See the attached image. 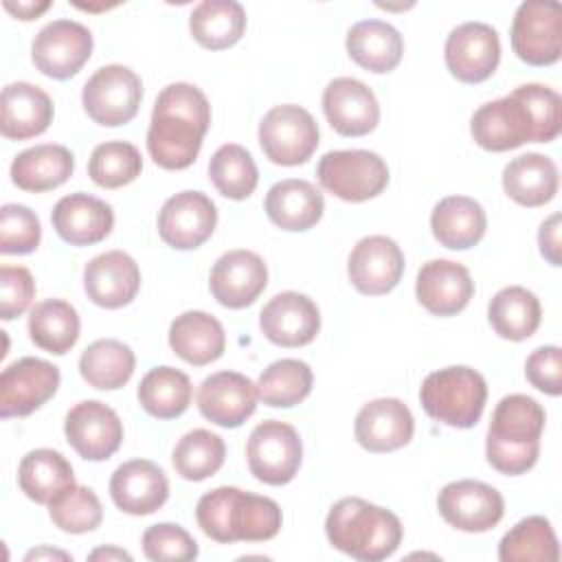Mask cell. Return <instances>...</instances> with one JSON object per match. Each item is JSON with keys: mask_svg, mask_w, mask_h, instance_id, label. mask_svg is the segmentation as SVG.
Segmentation results:
<instances>
[{"mask_svg": "<svg viewBox=\"0 0 562 562\" xmlns=\"http://www.w3.org/2000/svg\"><path fill=\"white\" fill-rule=\"evenodd\" d=\"M59 386V369L42 358H20L0 373V417H26Z\"/></svg>", "mask_w": 562, "mask_h": 562, "instance_id": "4fadbf2b", "label": "cell"}, {"mask_svg": "<svg viewBox=\"0 0 562 562\" xmlns=\"http://www.w3.org/2000/svg\"><path fill=\"white\" fill-rule=\"evenodd\" d=\"M79 314L61 299H46L37 303L29 314V336L31 340L55 356L68 353L79 338Z\"/></svg>", "mask_w": 562, "mask_h": 562, "instance_id": "74e56055", "label": "cell"}, {"mask_svg": "<svg viewBox=\"0 0 562 562\" xmlns=\"http://www.w3.org/2000/svg\"><path fill=\"white\" fill-rule=\"evenodd\" d=\"M544 408L529 395H505L494 413L485 439L487 463L501 474L518 476L531 470L540 454Z\"/></svg>", "mask_w": 562, "mask_h": 562, "instance_id": "277c9868", "label": "cell"}, {"mask_svg": "<svg viewBox=\"0 0 562 562\" xmlns=\"http://www.w3.org/2000/svg\"><path fill=\"white\" fill-rule=\"evenodd\" d=\"M525 375L538 391L547 395L562 393V351L555 345L538 347L525 362Z\"/></svg>", "mask_w": 562, "mask_h": 562, "instance_id": "816d5d0a", "label": "cell"}, {"mask_svg": "<svg viewBox=\"0 0 562 562\" xmlns=\"http://www.w3.org/2000/svg\"><path fill=\"white\" fill-rule=\"evenodd\" d=\"M75 169V156L64 145L42 143L20 151L11 162V182L31 193L61 187Z\"/></svg>", "mask_w": 562, "mask_h": 562, "instance_id": "4dcf8cb0", "label": "cell"}, {"mask_svg": "<svg viewBox=\"0 0 562 562\" xmlns=\"http://www.w3.org/2000/svg\"><path fill=\"white\" fill-rule=\"evenodd\" d=\"M512 48L529 66H551L562 55V7L527 0L512 22Z\"/></svg>", "mask_w": 562, "mask_h": 562, "instance_id": "30bf717a", "label": "cell"}, {"mask_svg": "<svg viewBox=\"0 0 562 562\" xmlns=\"http://www.w3.org/2000/svg\"><path fill=\"white\" fill-rule=\"evenodd\" d=\"M209 178L224 198L246 200L255 191L259 173L250 151L241 145L228 143L211 156Z\"/></svg>", "mask_w": 562, "mask_h": 562, "instance_id": "ee69618b", "label": "cell"}, {"mask_svg": "<svg viewBox=\"0 0 562 562\" xmlns=\"http://www.w3.org/2000/svg\"><path fill=\"white\" fill-rule=\"evenodd\" d=\"M40 560V558H61V560H68L70 555L68 553H64V551H55V549H46V547H42V549H33V551H29L26 553V558L24 560Z\"/></svg>", "mask_w": 562, "mask_h": 562, "instance_id": "9f6ffc18", "label": "cell"}, {"mask_svg": "<svg viewBox=\"0 0 562 562\" xmlns=\"http://www.w3.org/2000/svg\"><path fill=\"white\" fill-rule=\"evenodd\" d=\"M143 553L156 562H189L198 558V542L180 525L158 522L145 529Z\"/></svg>", "mask_w": 562, "mask_h": 562, "instance_id": "681fc988", "label": "cell"}, {"mask_svg": "<svg viewBox=\"0 0 562 562\" xmlns=\"http://www.w3.org/2000/svg\"><path fill=\"white\" fill-rule=\"evenodd\" d=\"M42 226L37 215L24 204H4L0 209V252L29 255L40 246Z\"/></svg>", "mask_w": 562, "mask_h": 562, "instance_id": "7dc6e473", "label": "cell"}, {"mask_svg": "<svg viewBox=\"0 0 562 562\" xmlns=\"http://www.w3.org/2000/svg\"><path fill=\"white\" fill-rule=\"evenodd\" d=\"M487 228L483 206L468 195H448L439 200L430 213V231L435 239L450 250H468L476 246Z\"/></svg>", "mask_w": 562, "mask_h": 562, "instance_id": "f546056e", "label": "cell"}, {"mask_svg": "<svg viewBox=\"0 0 562 562\" xmlns=\"http://www.w3.org/2000/svg\"><path fill=\"white\" fill-rule=\"evenodd\" d=\"M143 171L140 151L127 140H108L94 147L88 160V176L103 189H119L134 182Z\"/></svg>", "mask_w": 562, "mask_h": 562, "instance_id": "f6af8a7d", "label": "cell"}, {"mask_svg": "<svg viewBox=\"0 0 562 562\" xmlns=\"http://www.w3.org/2000/svg\"><path fill=\"white\" fill-rule=\"evenodd\" d=\"M92 55V33L75 20L48 22L31 44L35 68L50 79H70Z\"/></svg>", "mask_w": 562, "mask_h": 562, "instance_id": "8fae6325", "label": "cell"}, {"mask_svg": "<svg viewBox=\"0 0 562 562\" xmlns=\"http://www.w3.org/2000/svg\"><path fill=\"white\" fill-rule=\"evenodd\" d=\"M263 336L279 347H303L312 342L321 329V312L316 303L301 292L274 294L259 314Z\"/></svg>", "mask_w": 562, "mask_h": 562, "instance_id": "44dd1931", "label": "cell"}, {"mask_svg": "<svg viewBox=\"0 0 562 562\" xmlns=\"http://www.w3.org/2000/svg\"><path fill=\"white\" fill-rule=\"evenodd\" d=\"M90 560H132V555L123 549H116V547H101V549H94L90 553Z\"/></svg>", "mask_w": 562, "mask_h": 562, "instance_id": "11a10c76", "label": "cell"}, {"mask_svg": "<svg viewBox=\"0 0 562 562\" xmlns=\"http://www.w3.org/2000/svg\"><path fill=\"white\" fill-rule=\"evenodd\" d=\"M189 31L209 50L228 48L246 31V11L235 0H204L189 15Z\"/></svg>", "mask_w": 562, "mask_h": 562, "instance_id": "8d00e7d4", "label": "cell"}, {"mask_svg": "<svg viewBox=\"0 0 562 562\" xmlns=\"http://www.w3.org/2000/svg\"><path fill=\"white\" fill-rule=\"evenodd\" d=\"M268 285V268L252 250H228L211 268L209 288L215 301L231 310L252 305Z\"/></svg>", "mask_w": 562, "mask_h": 562, "instance_id": "d6986e66", "label": "cell"}, {"mask_svg": "<svg viewBox=\"0 0 562 562\" xmlns=\"http://www.w3.org/2000/svg\"><path fill=\"white\" fill-rule=\"evenodd\" d=\"M169 347L178 358L193 367L215 362L226 347L222 323L200 310L182 312L169 327Z\"/></svg>", "mask_w": 562, "mask_h": 562, "instance_id": "1f68e13d", "label": "cell"}, {"mask_svg": "<svg viewBox=\"0 0 562 562\" xmlns=\"http://www.w3.org/2000/svg\"><path fill=\"white\" fill-rule=\"evenodd\" d=\"M318 125L314 116L294 103L274 105L259 123V145L274 165L294 167L312 158L318 147Z\"/></svg>", "mask_w": 562, "mask_h": 562, "instance_id": "52a82bcc", "label": "cell"}, {"mask_svg": "<svg viewBox=\"0 0 562 562\" xmlns=\"http://www.w3.org/2000/svg\"><path fill=\"white\" fill-rule=\"evenodd\" d=\"M503 189L522 206H542L558 193V167L544 154H520L505 165Z\"/></svg>", "mask_w": 562, "mask_h": 562, "instance_id": "d6a6232c", "label": "cell"}, {"mask_svg": "<svg viewBox=\"0 0 562 562\" xmlns=\"http://www.w3.org/2000/svg\"><path fill=\"white\" fill-rule=\"evenodd\" d=\"M345 46L349 57L371 72H391L404 55L400 31L382 20L356 22L347 33Z\"/></svg>", "mask_w": 562, "mask_h": 562, "instance_id": "836d02e7", "label": "cell"}, {"mask_svg": "<svg viewBox=\"0 0 562 562\" xmlns=\"http://www.w3.org/2000/svg\"><path fill=\"white\" fill-rule=\"evenodd\" d=\"M217 226V209L202 191H180L171 195L158 213V235L176 250L202 246Z\"/></svg>", "mask_w": 562, "mask_h": 562, "instance_id": "2e32d148", "label": "cell"}, {"mask_svg": "<svg viewBox=\"0 0 562 562\" xmlns=\"http://www.w3.org/2000/svg\"><path fill=\"white\" fill-rule=\"evenodd\" d=\"M417 301L435 316H454L474 296V281L468 268L450 259L426 261L415 281Z\"/></svg>", "mask_w": 562, "mask_h": 562, "instance_id": "cb8c5ba5", "label": "cell"}, {"mask_svg": "<svg viewBox=\"0 0 562 562\" xmlns=\"http://www.w3.org/2000/svg\"><path fill=\"white\" fill-rule=\"evenodd\" d=\"M143 99L140 77L123 66H101L83 86L81 103L88 116L103 127H119L130 123Z\"/></svg>", "mask_w": 562, "mask_h": 562, "instance_id": "ba28073f", "label": "cell"}, {"mask_svg": "<svg viewBox=\"0 0 562 562\" xmlns=\"http://www.w3.org/2000/svg\"><path fill=\"white\" fill-rule=\"evenodd\" d=\"M18 483L31 501L50 505L59 494L75 485V474L61 452L35 448L22 457L18 465Z\"/></svg>", "mask_w": 562, "mask_h": 562, "instance_id": "e575fe53", "label": "cell"}, {"mask_svg": "<svg viewBox=\"0 0 562 562\" xmlns=\"http://www.w3.org/2000/svg\"><path fill=\"white\" fill-rule=\"evenodd\" d=\"M347 274L360 294H386L404 274V252L386 235L362 237L349 252Z\"/></svg>", "mask_w": 562, "mask_h": 562, "instance_id": "ac0fdd59", "label": "cell"}, {"mask_svg": "<svg viewBox=\"0 0 562 562\" xmlns=\"http://www.w3.org/2000/svg\"><path fill=\"white\" fill-rule=\"evenodd\" d=\"M470 132L474 143L487 151H507L536 143L531 112L516 92L483 103L472 114Z\"/></svg>", "mask_w": 562, "mask_h": 562, "instance_id": "7c38bea8", "label": "cell"}, {"mask_svg": "<svg viewBox=\"0 0 562 562\" xmlns=\"http://www.w3.org/2000/svg\"><path fill=\"white\" fill-rule=\"evenodd\" d=\"M538 246L542 257L551 263V266H560V213L549 215L538 231Z\"/></svg>", "mask_w": 562, "mask_h": 562, "instance_id": "f5cc1de1", "label": "cell"}, {"mask_svg": "<svg viewBox=\"0 0 562 562\" xmlns=\"http://www.w3.org/2000/svg\"><path fill=\"white\" fill-rule=\"evenodd\" d=\"M50 222L66 244L90 246L110 235L114 226V211L108 202L94 195L70 193L55 204Z\"/></svg>", "mask_w": 562, "mask_h": 562, "instance_id": "4316f807", "label": "cell"}, {"mask_svg": "<svg viewBox=\"0 0 562 562\" xmlns=\"http://www.w3.org/2000/svg\"><path fill=\"white\" fill-rule=\"evenodd\" d=\"M318 182L345 202H364L380 195L389 184V167L369 149L327 151L316 167Z\"/></svg>", "mask_w": 562, "mask_h": 562, "instance_id": "8992f818", "label": "cell"}, {"mask_svg": "<svg viewBox=\"0 0 562 562\" xmlns=\"http://www.w3.org/2000/svg\"><path fill=\"white\" fill-rule=\"evenodd\" d=\"M50 520L66 533H86L101 525L103 507L86 485H72L48 505Z\"/></svg>", "mask_w": 562, "mask_h": 562, "instance_id": "bcb514c9", "label": "cell"}, {"mask_svg": "<svg viewBox=\"0 0 562 562\" xmlns=\"http://www.w3.org/2000/svg\"><path fill=\"white\" fill-rule=\"evenodd\" d=\"M224 439L206 428H195L180 437L171 452V463L182 479L204 481L224 465Z\"/></svg>", "mask_w": 562, "mask_h": 562, "instance_id": "7bdbcfd3", "label": "cell"}, {"mask_svg": "<svg viewBox=\"0 0 562 562\" xmlns=\"http://www.w3.org/2000/svg\"><path fill=\"white\" fill-rule=\"evenodd\" d=\"M325 533L329 544L345 555L360 562H380L397 551L404 527L391 509L347 496L331 505Z\"/></svg>", "mask_w": 562, "mask_h": 562, "instance_id": "3957f363", "label": "cell"}, {"mask_svg": "<svg viewBox=\"0 0 562 562\" xmlns=\"http://www.w3.org/2000/svg\"><path fill=\"white\" fill-rule=\"evenodd\" d=\"M195 520L211 540L226 544L270 540L279 533L283 516L272 498L222 485L198 501Z\"/></svg>", "mask_w": 562, "mask_h": 562, "instance_id": "7a4b0ae2", "label": "cell"}, {"mask_svg": "<svg viewBox=\"0 0 562 562\" xmlns=\"http://www.w3.org/2000/svg\"><path fill=\"white\" fill-rule=\"evenodd\" d=\"M443 57L452 77L463 83H481L498 68V33L485 22H463L446 37Z\"/></svg>", "mask_w": 562, "mask_h": 562, "instance_id": "9a60e30c", "label": "cell"}, {"mask_svg": "<svg viewBox=\"0 0 562 562\" xmlns=\"http://www.w3.org/2000/svg\"><path fill=\"white\" fill-rule=\"evenodd\" d=\"M415 419L411 408L397 397L367 402L353 424L356 441L369 452H393L413 439Z\"/></svg>", "mask_w": 562, "mask_h": 562, "instance_id": "603a6c76", "label": "cell"}, {"mask_svg": "<svg viewBox=\"0 0 562 562\" xmlns=\"http://www.w3.org/2000/svg\"><path fill=\"white\" fill-rule=\"evenodd\" d=\"M53 121L50 97L29 81H15L2 88L0 132L11 140H26L48 130Z\"/></svg>", "mask_w": 562, "mask_h": 562, "instance_id": "83f0119b", "label": "cell"}, {"mask_svg": "<svg viewBox=\"0 0 562 562\" xmlns=\"http://www.w3.org/2000/svg\"><path fill=\"white\" fill-rule=\"evenodd\" d=\"M64 432L75 452L86 461H105L123 443V424L103 402L83 400L66 413Z\"/></svg>", "mask_w": 562, "mask_h": 562, "instance_id": "e0dca14e", "label": "cell"}, {"mask_svg": "<svg viewBox=\"0 0 562 562\" xmlns=\"http://www.w3.org/2000/svg\"><path fill=\"white\" fill-rule=\"evenodd\" d=\"M114 505L130 516H147L169 498V481L154 461L132 459L119 465L110 479Z\"/></svg>", "mask_w": 562, "mask_h": 562, "instance_id": "484cf974", "label": "cell"}, {"mask_svg": "<svg viewBox=\"0 0 562 562\" xmlns=\"http://www.w3.org/2000/svg\"><path fill=\"white\" fill-rule=\"evenodd\" d=\"M312 369L299 358H281L263 369L257 380V395L272 408H290L301 404L312 391Z\"/></svg>", "mask_w": 562, "mask_h": 562, "instance_id": "b9f144b4", "label": "cell"}, {"mask_svg": "<svg viewBox=\"0 0 562 562\" xmlns=\"http://www.w3.org/2000/svg\"><path fill=\"white\" fill-rule=\"evenodd\" d=\"M558 558V538L544 516L518 520L498 542V560L503 562H555Z\"/></svg>", "mask_w": 562, "mask_h": 562, "instance_id": "60d3db41", "label": "cell"}, {"mask_svg": "<svg viewBox=\"0 0 562 562\" xmlns=\"http://www.w3.org/2000/svg\"><path fill=\"white\" fill-rule=\"evenodd\" d=\"M211 125L206 94L193 83H169L156 97L147 130V151L151 160L169 171L187 169L195 162L204 134Z\"/></svg>", "mask_w": 562, "mask_h": 562, "instance_id": "6da1fadb", "label": "cell"}, {"mask_svg": "<svg viewBox=\"0 0 562 562\" xmlns=\"http://www.w3.org/2000/svg\"><path fill=\"white\" fill-rule=\"evenodd\" d=\"M540 318L542 310L538 296L522 285H507L498 290L487 305V321L505 340H527L540 327Z\"/></svg>", "mask_w": 562, "mask_h": 562, "instance_id": "d590c367", "label": "cell"}, {"mask_svg": "<svg viewBox=\"0 0 562 562\" xmlns=\"http://www.w3.org/2000/svg\"><path fill=\"white\" fill-rule=\"evenodd\" d=\"M50 7V2H4V9L9 13H13L18 20H35L37 15H42L46 9Z\"/></svg>", "mask_w": 562, "mask_h": 562, "instance_id": "db71d44e", "label": "cell"}, {"mask_svg": "<svg viewBox=\"0 0 562 562\" xmlns=\"http://www.w3.org/2000/svg\"><path fill=\"white\" fill-rule=\"evenodd\" d=\"M83 288L94 305L119 310L132 303L140 288L138 263L123 250L97 255L83 268Z\"/></svg>", "mask_w": 562, "mask_h": 562, "instance_id": "d4e9b609", "label": "cell"}, {"mask_svg": "<svg viewBox=\"0 0 562 562\" xmlns=\"http://www.w3.org/2000/svg\"><path fill=\"white\" fill-rule=\"evenodd\" d=\"M437 509L454 529L481 533L501 522L505 501L496 487L483 481L461 479L443 485L437 496Z\"/></svg>", "mask_w": 562, "mask_h": 562, "instance_id": "5bb4252c", "label": "cell"}, {"mask_svg": "<svg viewBox=\"0 0 562 562\" xmlns=\"http://www.w3.org/2000/svg\"><path fill=\"white\" fill-rule=\"evenodd\" d=\"M250 474L266 485L290 483L303 461V443L294 426L266 419L257 424L246 443Z\"/></svg>", "mask_w": 562, "mask_h": 562, "instance_id": "9c48e42d", "label": "cell"}, {"mask_svg": "<svg viewBox=\"0 0 562 562\" xmlns=\"http://www.w3.org/2000/svg\"><path fill=\"white\" fill-rule=\"evenodd\" d=\"M35 296L33 274L24 266L0 268V318L13 321L24 314Z\"/></svg>", "mask_w": 562, "mask_h": 562, "instance_id": "f907efd6", "label": "cell"}, {"mask_svg": "<svg viewBox=\"0 0 562 562\" xmlns=\"http://www.w3.org/2000/svg\"><path fill=\"white\" fill-rule=\"evenodd\" d=\"M485 378L463 364L446 367L428 373L419 386L424 411L452 428H472L485 408Z\"/></svg>", "mask_w": 562, "mask_h": 562, "instance_id": "5b68a950", "label": "cell"}, {"mask_svg": "<svg viewBox=\"0 0 562 562\" xmlns=\"http://www.w3.org/2000/svg\"><path fill=\"white\" fill-rule=\"evenodd\" d=\"M514 92L525 101L536 125V143H551L560 134L562 125V99L542 83H522Z\"/></svg>", "mask_w": 562, "mask_h": 562, "instance_id": "c3c4849f", "label": "cell"}, {"mask_svg": "<svg viewBox=\"0 0 562 562\" xmlns=\"http://www.w3.org/2000/svg\"><path fill=\"white\" fill-rule=\"evenodd\" d=\"M257 384L237 371H217L202 380L198 389L200 413L222 426H241L257 408Z\"/></svg>", "mask_w": 562, "mask_h": 562, "instance_id": "ffe728a7", "label": "cell"}, {"mask_svg": "<svg viewBox=\"0 0 562 562\" xmlns=\"http://www.w3.org/2000/svg\"><path fill=\"white\" fill-rule=\"evenodd\" d=\"M191 380L173 367H156L145 373L138 384V402L151 417L173 419L180 417L191 404Z\"/></svg>", "mask_w": 562, "mask_h": 562, "instance_id": "ab89813d", "label": "cell"}, {"mask_svg": "<svg viewBox=\"0 0 562 562\" xmlns=\"http://www.w3.org/2000/svg\"><path fill=\"white\" fill-rule=\"evenodd\" d=\"M263 209L274 226L299 233L312 228L323 217L325 200L312 182L288 178L270 187Z\"/></svg>", "mask_w": 562, "mask_h": 562, "instance_id": "f1b7e54d", "label": "cell"}, {"mask_svg": "<svg viewBox=\"0 0 562 562\" xmlns=\"http://www.w3.org/2000/svg\"><path fill=\"white\" fill-rule=\"evenodd\" d=\"M323 112L329 125L342 136H364L380 121V105L373 90L353 77H336L323 90Z\"/></svg>", "mask_w": 562, "mask_h": 562, "instance_id": "7402d4cb", "label": "cell"}, {"mask_svg": "<svg viewBox=\"0 0 562 562\" xmlns=\"http://www.w3.org/2000/svg\"><path fill=\"white\" fill-rule=\"evenodd\" d=\"M136 367L134 351L114 338L90 342L79 358L81 378L101 391H114L130 382Z\"/></svg>", "mask_w": 562, "mask_h": 562, "instance_id": "f35d334b", "label": "cell"}]
</instances>
